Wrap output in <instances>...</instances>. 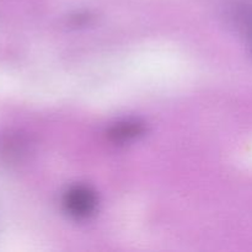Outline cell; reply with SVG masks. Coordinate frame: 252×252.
<instances>
[{
	"label": "cell",
	"mask_w": 252,
	"mask_h": 252,
	"mask_svg": "<svg viewBox=\"0 0 252 252\" xmlns=\"http://www.w3.org/2000/svg\"><path fill=\"white\" fill-rule=\"evenodd\" d=\"M65 211L71 217L84 219L90 217L97 206L95 192L86 186H74L68 189L63 201Z\"/></svg>",
	"instance_id": "6da1fadb"
},
{
	"label": "cell",
	"mask_w": 252,
	"mask_h": 252,
	"mask_svg": "<svg viewBox=\"0 0 252 252\" xmlns=\"http://www.w3.org/2000/svg\"><path fill=\"white\" fill-rule=\"evenodd\" d=\"M143 133V126L138 122H132V121H127V122H122L116 125L115 127L111 129L110 137L112 138L115 142H128L130 139H134L138 135Z\"/></svg>",
	"instance_id": "7a4b0ae2"
},
{
	"label": "cell",
	"mask_w": 252,
	"mask_h": 252,
	"mask_svg": "<svg viewBox=\"0 0 252 252\" xmlns=\"http://www.w3.org/2000/svg\"><path fill=\"white\" fill-rule=\"evenodd\" d=\"M239 19L243 24L244 29L246 30V33L250 37V41L252 44V7H243L239 12Z\"/></svg>",
	"instance_id": "3957f363"
}]
</instances>
